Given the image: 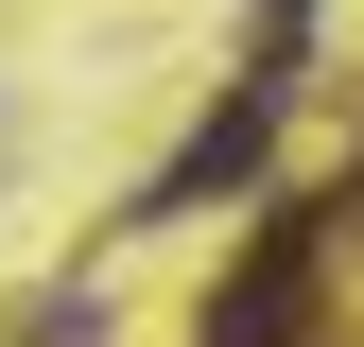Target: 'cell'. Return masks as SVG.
Instances as JSON below:
<instances>
[{
    "instance_id": "2",
    "label": "cell",
    "mask_w": 364,
    "mask_h": 347,
    "mask_svg": "<svg viewBox=\"0 0 364 347\" xmlns=\"http://www.w3.org/2000/svg\"><path fill=\"white\" fill-rule=\"evenodd\" d=\"M295 330H312V260H295V243H260L243 278L208 295V347H295Z\"/></svg>"
},
{
    "instance_id": "3",
    "label": "cell",
    "mask_w": 364,
    "mask_h": 347,
    "mask_svg": "<svg viewBox=\"0 0 364 347\" xmlns=\"http://www.w3.org/2000/svg\"><path fill=\"white\" fill-rule=\"evenodd\" d=\"M18 347H105V295H35V313H18Z\"/></svg>"
},
{
    "instance_id": "1",
    "label": "cell",
    "mask_w": 364,
    "mask_h": 347,
    "mask_svg": "<svg viewBox=\"0 0 364 347\" xmlns=\"http://www.w3.org/2000/svg\"><path fill=\"white\" fill-rule=\"evenodd\" d=\"M243 174H260V87H243V105H208L191 139H173V174L139 191V226H156V208H208V191H243Z\"/></svg>"
}]
</instances>
